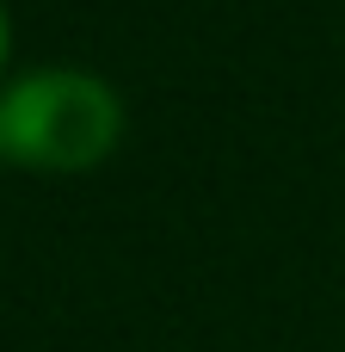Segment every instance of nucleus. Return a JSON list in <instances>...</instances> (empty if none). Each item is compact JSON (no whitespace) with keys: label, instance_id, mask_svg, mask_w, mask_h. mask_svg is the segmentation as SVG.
I'll return each mask as SVG.
<instances>
[{"label":"nucleus","instance_id":"obj_1","mask_svg":"<svg viewBox=\"0 0 345 352\" xmlns=\"http://www.w3.org/2000/svg\"><path fill=\"white\" fill-rule=\"evenodd\" d=\"M123 105L99 74L80 68H37L0 93V161L80 173L117 148Z\"/></svg>","mask_w":345,"mask_h":352},{"label":"nucleus","instance_id":"obj_2","mask_svg":"<svg viewBox=\"0 0 345 352\" xmlns=\"http://www.w3.org/2000/svg\"><path fill=\"white\" fill-rule=\"evenodd\" d=\"M0 62H6V12H0Z\"/></svg>","mask_w":345,"mask_h":352}]
</instances>
